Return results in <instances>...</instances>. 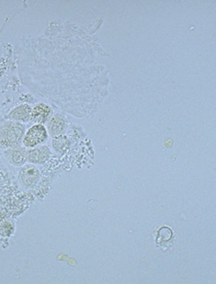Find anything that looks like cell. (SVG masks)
I'll return each instance as SVG.
<instances>
[{"label": "cell", "instance_id": "6da1fadb", "mask_svg": "<svg viewBox=\"0 0 216 284\" xmlns=\"http://www.w3.org/2000/svg\"><path fill=\"white\" fill-rule=\"evenodd\" d=\"M24 127L18 123H9L0 129V146L10 147L19 143Z\"/></svg>", "mask_w": 216, "mask_h": 284}, {"label": "cell", "instance_id": "7a4b0ae2", "mask_svg": "<svg viewBox=\"0 0 216 284\" xmlns=\"http://www.w3.org/2000/svg\"><path fill=\"white\" fill-rule=\"evenodd\" d=\"M47 131L41 124H36L29 129L23 139V143L27 147H36L47 139Z\"/></svg>", "mask_w": 216, "mask_h": 284}, {"label": "cell", "instance_id": "3957f363", "mask_svg": "<svg viewBox=\"0 0 216 284\" xmlns=\"http://www.w3.org/2000/svg\"><path fill=\"white\" fill-rule=\"evenodd\" d=\"M50 155V149L47 146L37 147L26 152L27 159L32 163H44L48 160Z\"/></svg>", "mask_w": 216, "mask_h": 284}, {"label": "cell", "instance_id": "277c9868", "mask_svg": "<svg viewBox=\"0 0 216 284\" xmlns=\"http://www.w3.org/2000/svg\"><path fill=\"white\" fill-rule=\"evenodd\" d=\"M40 178V172L33 165H28L20 172V180L26 186L36 185Z\"/></svg>", "mask_w": 216, "mask_h": 284}, {"label": "cell", "instance_id": "5b68a950", "mask_svg": "<svg viewBox=\"0 0 216 284\" xmlns=\"http://www.w3.org/2000/svg\"><path fill=\"white\" fill-rule=\"evenodd\" d=\"M66 126H67V124H66L65 118L59 114L54 116L51 120L49 125H48L49 132H50L51 135H53L54 137L61 135L62 133L65 131Z\"/></svg>", "mask_w": 216, "mask_h": 284}, {"label": "cell", "instance_id": "8992f818", "mask_svg": "<svg viewBox=\"0 0 216 284\" xmlns=\"http://www.w3.org/2000/svg\"><path fill=\"white\" fill-rule=\"evenodd\" d=\"M50 113L51 109L49 106L45 104H40L33 109L30 119L32 121L37 122L39 124H42L48 120Z\"/></svg>", "mask_w": 216, "mask_h": 284}, {"label": "cell", "instance_id": "52a82bcc", "mask_svg": "<svg viewBox=\"0 0 216 284\" xmlns=\"http://www.w3.org/2000/svg\"><path fill=\"white\" fill-rule=\"evenodd\" d=\"M31 108L30 106L28 105H21V106H18L17 108H15L11 113L9 117L11 118V120L14 121H29L31 116Z\"/></svg>", "mask_w": 216, "mask_h": 284}, {"label": "cell", "instance_id": "ba28073f", "mask_svg": "<svg viewBox=\"0 0 216 284\" xmlns=\"http://www.w3.org/2000/svg\"><path fill=\"white\" fill-rule=\"evenodd\" d=\"M7 158L11 164L16 166H20L24 163L27 159L24 152L22 150H18V149L9 150L7 152Z\"/></svg>", "mask_w": 216, "mask_h": 284}, {"label": "cell", "instance_id": "9c48e42d", "mask_svg": "<svg viewBox=\"0 0 216 284\" xmlns=\"http://www.w3.org/2000/svg\"><path fill=\"white\" fill-rule=\"evenodd\" d=\"M172 236H173V231L167 227H162V229L159 230L156 242L158 244L163 245L164 242L170 241V240L172 239Z\"/></svg>", "mask_w": 216, "mask_h": 284}]
</instances>
